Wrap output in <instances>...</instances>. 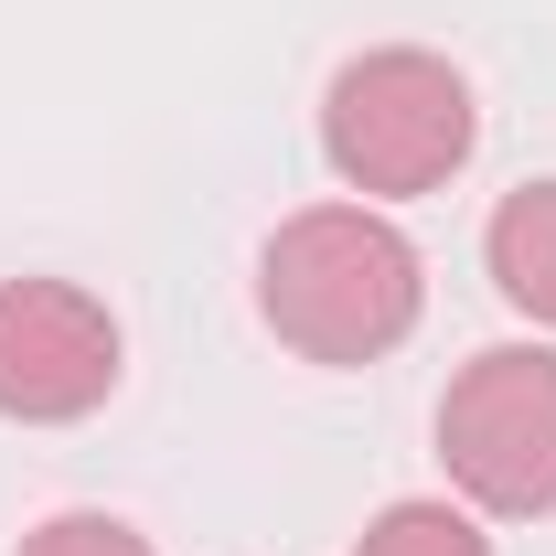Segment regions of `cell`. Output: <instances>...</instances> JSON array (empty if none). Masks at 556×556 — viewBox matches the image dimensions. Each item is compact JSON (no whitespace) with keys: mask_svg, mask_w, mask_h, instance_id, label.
<instances>
[{"mask_svg":"<svg viewBox=\"0 0 556 556\" xmlns=\"http://www.w3.org/2000/svg\"><path fill=\"white\" fill-rule=\"evenodd\" d=\"M257 311L289 353L311 364H375L417 332L428 268L375 204H311L289 214L257 257Z\"/></svg>","mask_w":556,"mask_h":556,"instance_id":"obj_1","label":"cell"},{"mask_svg":"<svg viewBox=\"0 0 556 556\" xmlns=\"http://www.w3.org/2000/svg\"><path fill=\"white\" fill-rule=\"evenodd\" d=\"M118 396V321L75 278H0V417L75 428Z\"/></svg>","mask_w":556,"mask_h":556,"instance_id":"obj_4","label":"cell"},{"mask_svg":"<svg viewBox=\"0 0 556 556\" xmlns=\"http://www.w3.org/2000/svg\"><path fill=\"white\" fill-rule=\"evenodd\" d=\"M482 257H492V289H503L525 321H546V332H556V182H525V193L492 204Z\"/></svg>","mask_w":556,"mask_h":556,"instance_id":"obj_5","label":"cell"},{"mask_svg":"<svg viewBox=\"0 0 556 556\" xmlns=\"http://www.w3.org/2000/svg\"><path fill=\"white\" fill-rule=\"evenodd\" d=\"M482 139V108L450 54H417V43H386V54H353L321 97V161L343 172L353 193L375 204H407V193H439Z\"/></svg>","mask_w":556,"mask_h":556,"instance_id":"obj_2","label":"cell"},{"mask_svg":"<svg viewBox=\"0 0 556 556\" xmlns=\"http://www.w3.org/2000/svg\"><path fill=\"white\" fill-rule=\"evenodd\" d=\"M353 556H492V546H482V525L460 503H386Z\"/></svg>","mask_w":556,"mask_h":556,"instance_id":"obj_6","label":"cell"},{"mask_svg":"<svg viewBox=\"0 0 556 556\" xmlns=\"http://www.w3.org/2000/svg\"><path fill=\"white\" fill-rule=\"evenodd\" d=\"M22 556H161V546L139 525H118V514H54V525L22 535Z\"/></svg>","mask_w":556,"mask_h":556,"instance_id":"obj_7","label":"cell"},{"mask_svg":"<svg viewBox=\"0 0 556 556\" xmlns=\"http://www.w3.org/2000/svg\"><path fill=\"white\" fill-rule=\"evenodd\" d=\"M439 460L482 514H556V343H492L439 396Z\"/></svg>","mask_w":556,"mask_h":556,"instance_id":"obj_3","label":"cell"}]
</instances>
